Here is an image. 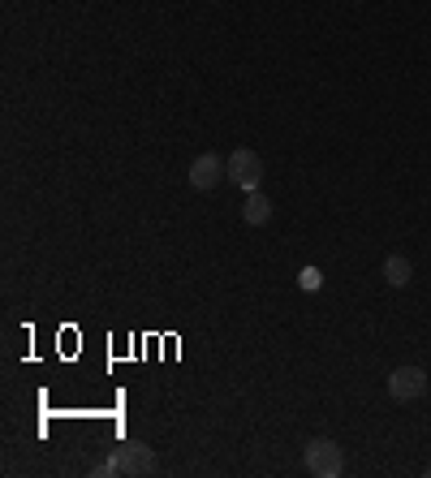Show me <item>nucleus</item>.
<instances>
[{"instance_id":"423d86ee","label":"nucleus","mask_w":431,"mask_h":478,"mask_svg":"<svg viewBox=\"0 0 431 478\" xmlns=\"http://www.w3.org/2000/svg\"><path fill=\"white\" fill-rule=\"evenodd\" d=\"M242 220H246V224H267V220H272V203H267V194L246 190V203H242Z\"/></svg>"},{"instance_id":"0eeeda50","label":"nucleus","mask_w":431,"mask_h":478,"mask_svg":"<svg viewBox=\"0 0 431 478\" xmlns=\"http://www.w3.org/2000/svg\"><path fill=\"white\" fill-rule=\"evenodd\" d=\"M410 276H414L410 258H401V255H389V258H384V281H389L393 289H405V285H410Z\"/></svg>"},{"instance_id":"7ed1b4c3","label":"nucleus","mask_w":431,"mask_h":478,"mask_svg":"<svg viewBox=\"0 0 431 478\" xmlns=\"http://www.w3.org/2000/svg\"><path fill=\"white\" fill-rule=\"evenodd\" d=\"M229 181L237 190H259V181H264V159H259V151L237 147L229 156Z\"/></svg>"},{"instance_id":"39448f33","label":"nucleus","mask_w":431,"mask_h":478,"mask_svg":"<svg viewBox=\"0 0 431 478\" xmlns=\"http://www.w3.org/2000/svg\"><path fill=\"white\" fill-rule=\"evenodd\" d=\"M225 177H229V159H220L216 151H203V156L190 164V186H195V190H216Z\"/></svg>"},{"instance_id":"20e7f679","label":"nucleus","mask_w":431,"mask_h":478,"mask_svg":"<svg viewBox=\"0 0 431 478\" xmlns=\"http://www.w3.org/2000/svg\"><path fill=\"white\" fill-rule=\"evenodd\" d=\"M389 392H393V401H401V405L419 401V397L427 392V371H423V366H397V371L389 375Z\"/></svg>"},{"instance_id":"f03ea898","label":"nucleus","mask_w":431,"mask_h":478,"mask_svg":"<svg viewBox=\"0 0 431 478\" xmlns=\"http://www.w3.org/2000/svg\"><path fill=\"white\" fill-rule=\"evenodd\" d=\"M306 470L315 478H336L341 470H345V452H341V444L336 440H311L306 444Z\"/></svg>"},{"instance_id":"f257e3e1","label":"nucleus","mask_w":431,"mask_h":478,"mask_svg":"<svg viewBox=\"0 0 431 478\" xmlns=\"http://www.w3.org/2000/svg\"><path fill=\"white\" fill-rule=\"evenodd\" d=\"M100 478H112V474H156V452L147 444H138V440H126L121 448H112V457L104 461L100 470H96Z\"/></svg>"},{"instance_id":"6e6552de","label":"nucleus","mask_w":431,"mask_h":478,"mask_svg":"<svg viewBox=\"0 0 431 478\" xmlns=\"http://www.w3.org/2000/svg\"><path fill=\"white\" fill-rule=\"evenodd\" d=\"M298 285L306 289V293H315V289L324 285V272H319V267H302V272H298Z\"/></svg>"}]
</instances>
